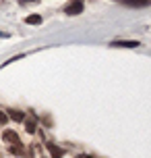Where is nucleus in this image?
Wrapping results in <instances>:
<instances>
[{"instance_id":"nucleus-1","label":"nucleus","mask_w":151,"mask_h":158,"mask_svg":"<svg viewBox=\"0 0 151 158\" xmlns=\"http://www.w3.org/2000/svg\"><path fill=\"white\" fill-rule=\"evenodd\" d=\"M64 13L66 15H81L83 13V0H72V2H68L66 8H64Z\"/></svg>"},{"instance_id":"nucleus-2","label":"nucleus","mask_w":151,"mask_h":158,"mask_svg":"<svg viewBox=\"0 0 151 158\" xmlns=\"http://www.w3.org/2000/svg\"><path fill=\"white\" fill-rule=\"evenodd\" d=\"M112 46H114V48H137V46H139V42H130V40H116V42H112Z\"/></svg>"},{"instance_id":"nucleus-11","label":"nucleus","mask_w":151,"mask_h":158,"mask_svg":"<svg viewBox=\"0 0 151 158\" xmlns=\"http://www.w3.org/2000/svg\"><path fill=\"white\" fill-rule=\"evenodd\" d=\"M77 158H89V156H85V154H81V156H77Z\"/></svg>"},{"instance_id":"nucleus-8","label":"nucleus","mask_w":151,"mask_h":158,"mask_svg":"<svg viewBox=\"0 0 151 158\" xmlns=\"http://www.w3.org/2000/svg\"><path fill=\"white\" fill-rule=\"evenodd\" d=\"M25 23H27V25H40L41 23V17L40 15H29L27 19H25Z\"/></svg>"},{"instance_id":"nucleus-3","label":"nucleus","mask_w":151,"mask_h":158,"mask_svg":"<svg viewBox=\"0 0 151 158\" xmlns=\"http://www.w3.org/2000/svg\"><path fill=\"white\" fill-rule=\"evenodd\" d=\"M2 139H4V142H10V143H21V139H19V135H17L15 131H4V133H2Z\"/></svg>"},{"instance_id":"nucleus-13","label":"nucleus","mask_w":151,"mask_h":158,"mask_svg":"<svg viewBox=\"0 0 151 158\" xmlns=\"http://www.w3.org/2000/svg\"><path fill=\"white\" fill-rule=\"evenodd\" d=\"M89 158H91V156H89Z\"/></svg>"},{"instance_id":"nucleus-6","label":"nucleus","mask_w":151,"mask_h":158,"mask_svg":"<svg viewBox=\"0 0 151 158\" xmlns=\"http://www.w3.org/2000/svg\"><path fill=\"white\" fill-rule=\"evenodd\" d=\"M126 6H149V0H124Z\"/></svg>"},{"instance_id":"nucleus-9","label":"nucleus","mask_w":151,"mask_h":158,"mask_svg":"<svg viewBox=\"0 0 151 158\" xmlns=\"http://www.w3.org/2000/svg\"><path fill=\"white\" fill-rule=\"evenodd\" d=\"M10 152H13V154H25V150H23V146H21V143H15V146L10 148Z\"/></svg>"},{"instance_id":"nucleus-10","label":"nucleus","mask_w":151,"mask_h":158,"mask_svg":"<svg viewBox=\"0 0 151 158\" xmlns=\"http://www.w3.org/2000/svg\"><path fill=\"white\" fill-rule=\"evenodd\" d=\"M6 121H8V114H6V112H2V110H0V125H4Z\"/></svg>"},{"instance_id":"nucleus-5","label":"nucleus","mask_w":151,"mask_h":158,"mask_svg":"<svg viewBox=\"0 0 151 158\" xmlns=\"http://www.w3.org/2000/svg\"><path fill=\"white\" fill-rule=\"evenodd\" d=\"M10 114H8V118H13V121H17V123H23L25 121V114L21 110H8Z\"/></svg>"},{"instance_id":"nucleus-12","label":"nucleus","mask_w":151,"mask_h":158,"mask_svg":"<svg viewBox=\"0 0 151 158\" xmlns=\"http://www.w3.org/2000/svg\"><path fill=\"white\" fill-rule=\"evenodd\" d=\"M23 2H37V0H23Z\"/></svg>"},{"instance_id":"nucleus-4","label":"nucleus","mask_w":151,"mask_h":158,"mask_svg":"<svg viewBox=\"0 0 151 158\" xmlns=\"http://www.w3.org/2000/svg\"><path fill=\"white\" fill-rule=\"evenodd\" d=\"M46 148H48V152L52 154V158H62V154H64V152L60 150V148H58L56 143H52V142H50L48 146H46Z\"/></svg>"},{"instance_id":"nucleus-7","label":"nucleus","mask_w":151,"mask_h":158,"mask_svg":"<svg viewBox=\"0 0 151 158\" xmlns=\"http://www.w3.org/2000/svg\"><path fill=\"white\" fill-rule=\"evenodd\" d=\"M25 129H27L29 133H35V129H37V121H35V118H27V121H25Z\"/></svg>"}]
</instances>
